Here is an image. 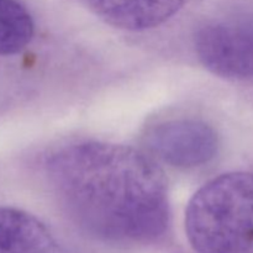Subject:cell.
<instances>
[{
    "instance_id": "cell-2",
    "label": "cell",
    "mask_w": 253,
    "mask_h": 253,
    "mask_svg": "<svg viewBox=\"0 0 253 253\" xmlns=\"http://www.w3.org/2000/svg\"><path fill=\"white\" fill-rule=\"evenodd\" d=\"M185 232L195 253H253V173H226L200 188Z\"/></svg>"
},
{
    "instance_id": "cell-1",
    "label": "cell",
    "mask_w": 253,
    "mask_h": 253,
    "mask_svg": "<svg viewBox=\"0 0 253 253\" xmlns=\"http://www.w3.org/2000/svg\"><path fill=\"white\" fill-rule=\"evenodd\" d=\"M54 194L81 229L109 242L147 244L169 225L165 173L138 150L83 142L54 152L46 163Z\"/></svg>"
},
{
    "instance_id": "cell-5",
    "label": "cell",
    "mask_w": 253,
    "mask_h": 253,
    "mask_svg": "<svg viewBox=\"0 0 253 253\" xmlns=\"http://www.w3.org/2000/svg\"><path fill=\"white\" fill-rule=\"evenodd\" d=\"M111 26L141 31L167 21L187 0H81Z\"/></svg>"
},
{
    "instance_id": "cell-4",
    "label": "cell",
    "mask_w": 253,
    "mask_h": 253,
    "mask_svg": "<svg viewBox=\"0 0 253 253\" xmlns=\"http://www.w3.org/2000/svg\"><path fill=\"white\" fill-rule=\"evenodd\" d=\"M146 143L163 162L178 168H193L216 156L219 140L214 128L199 120H170L147 131Z\"/></svg>"
},
{
    "instance_id": "cell-3",
    "label": "cell",
    "mask_w": 253,
    "mask_h": 253,
    "mask_svg": "<svg viewBox=\"0 0 253 253\" xmlns=\"http://www.w3.org/2000/svg\"><path fill=\"white\" fill-rule=\"evenodd\" d=\"M195 51L200 62L216 76L253 78V17L214 20L198 30Z\"/></svg>"
},
{
    "instance_id": "cell-6",
    "label": "cell",
    "mask_w": 253,
    "mask_h": 253,
    "mask_svg": "<svg viewBox=\"0 0 253 253\" xmlns=\"http://www.w3.org/2000/svg\"><path fill=\"white\" fill-rule=\"evenodd\" d=\"M0 253H63L49 230L34 215L0 207Z\"/></svg>"
},
{
    "instance_id": "cell-7",
    "label": "cell",
    "mask_w": 253,
    "mask_h": 253,
    "mask_svg": "<svg viewBox=\"0 0 253 253\" xmlns=\"http://www.w3.org/2000/svg\"><path fill=\"white\" fill-rule=\"evenodd\" d=\"M34 36V22L27 10L15 0H0V54L22 51Z\"/></svg>"
}]
</instances>
